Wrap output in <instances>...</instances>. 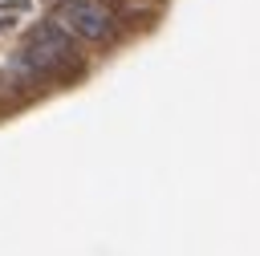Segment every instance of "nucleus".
<instances>
[{
  "label": "nucleus",
  "instance_id": "nucleus-1",
  "mask_svg": "<svg viewBox=\"0 0 260 256\" xmlns=\"http://www.w3.org/2000/svg\"><path fill=\"white\" fill-rule=\"evenodd\" d=\"M73 61V41L69 33L57 24V20H41L37 28H28V37L20 41L16 57H12V69L24 73V77H45V73H57Z\"/></svg>",
  "mask_w": 260,
  "mask_h": 256
},
{
  "label": "nucleus",
  "instance_id": "nucleus-2",
  "mask_svg": "<svg viewBox=\"0 0 260 256\" xmlns=\"http://www.w3.org/2000/svg\"><path fill=\"white\" fill-rule=\"evenodd\" d=\"M57 24L65 33L85 37V41H106L114 33V16L98 0H61L57 4Z\"/></svg>",
  "mask_w": 260,
  "mask_h": 256
}]
</instances>
